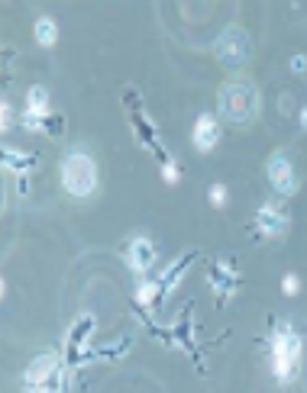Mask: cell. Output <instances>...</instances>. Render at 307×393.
<instances>
[{"instance_id":"obj_1","label":"cell","mask_w":307,"mask_h":393,"mask_svg":"<svg viewBox=\"0 0 307 393\" xmlns=\"http://www.w3.org/2000/svg\"><path fill=\"white\" fill-rule=\"evenodd\" d=\"M301 368V335L288 323H278L272 332V370L278 384H291Z\"/></svg>"},{"instance_id":"obj_2","label":"cell","mask_w":307,"mask_h":393,"mask_svg":"<svg viewBox=\"0 0 307 393\" xmlns=\"http://www.w3.org/2000/svg\"><path fill=\"white\" fill-rule=\"evenodd\" d=\"M61 187L71 196H91L97 190V165L88 151L75 149L61 158Z\"/></svg>"},{"instance_id":"obj_3","label":"cell","mask_w":307,"mask_h":393,"mask_svg":"<svg viewBox=\"0 0 307 393\" xmlns=\"http://www.w3.org/2000/svg\"><path fill=\"white\" fill-rule=\"evenodd\" d=\"M220 113L233 123H249L259 113V91L249 84H227L220 91Z\"/></svg>"},{"instance_id":"obj_4","label":"cell","mask_w":307,"mask_h":393,"mask_svg":"<svg viewBox=\"0 0 307 393\" xmlns=\"http://www.w3.org/2000/svg\"><path fill=\"white\" fill-rule=\"evenodd\" d=\"M23 384H26V393H61V364L55 355L42 351L30 361L23 374Z\"/></svg>"},{"instance_id":"obj_5","label":"cell","mask_w":307,"mask_h":393,"mask_svg":"<svg viewBox=\"0 0 307 393\" xmlns=\"http://www.w3.org/2000/svg\"><path fill=\"white\" fill-rule=\"evenodd\" d=\"M217 58H220V65L239 68V65L249 58V36H246L239 26H230V30H223L220 39H217Z\"/></svg>"},{"instance_id":"obj_6","label":"cell","mask_w":307,"mask_h":393,"mask_svg":"<svg viewBox=\"0 0 307 393\" xmlns=\"http://www.w3.org/2000/svg\"><path fill=\"white\" fill-rule=\"evenodd\" d=\"M265 174H269V184L278 196H294L298 194V171H294L291 158L288 155H272L269 165H265Z\"/></svg>"},{"instance_id":"obj_7","label":"cell","mask_w":307,"mask_h":393,"mask_svg":"<svg viewBox=\"0 0 307 393\" xmlns=\"http://www.w3.org/2000/svg\"><path fill=\"white\" fill-rule=\"evenodd\" d=\"M191 142H194L198 151H214L217 149V142H220V123H217V116L200 113L198 120H194Z\"/></svg>"},{"instance_id":"obj_8","label":"cell","mask_w":307,"mask_h":393,"mask_svg":"<svg viewBox=\"0 0 307 393\" xmlns=\"http://www.w3.org/2000/svg\"><path fill=\"white\" fill-rule=\"evenodd\" d=\"M49 116V91L46 87H30L26 94V110H23V126L26 129H42V120Z\"/></svg>"},{"instance_id":"obj_9","label":"cell","mask_w":307,"mask_h":393,"mask_svg":"<svg viewBox=\"0 0 307 393\" xmlns=\"http://www.w3.org/2000/svg\"><path fill=\"white\" fill-rule=\"evenodd\" d=\"M255 229H259V235H265V239H278V235H284V229H288V216H284L275 204H262L259 213H255Z\"/></svg>"},{"instance_id":"obj_10","label":"cell","mask_w":307,"mask_h":393,"mask_svg":"<svg viewBox=\"0 0 307 393\" xmlns=\"http://www.w3.org/2000/svg\"><path fill=\"white\" fill-rule=\"evenodd\" d=\"M126 265L136 274L149 271V268L155 265V245L149 242V239H143V235H136V239L126 245Z\"/></svg>"},{"instance_id":"obj_11","label":"cell","mask_w":307,"mask_h":393,"mask_svg":"<svg viewBox=\"0 0 307 393\" xmlns=\"http://www.w3.org/2000/svg\"><path fill=\"white\" fill-rule=\"evenodd\" d=\"M32 32H36L39 46H46V49H52L55 42H59V26H55L52 16H39L36 26H32Z\"/></svg>"},{"instance_id":"obj_12","label":"cell","mask_w":307,"mask_h":393,"mask_svg":"<svg viewBox=\"0 0 307 393\" xmlns=\"http://www.w3.org/2000/svg\"><path fill=\"white\" fill-rule=\"evenodd\" d=\"M207 196H210V204L214 206H227V200H230V196H227V184H214Z\"/></svg>"},{"instance_id":"obj_13","label":"cell","mask_w":307,"mask_h":393,"mask_svg":"<svg viewBox=\"0 0 307 393\" xmlns=\"http://www.w3.org/2000/svg\"><path fill=\"white\" fill-rule=\"evenodd\" d=\"M10 126H13V110L7 100H0V132H7Z\"/></svg>"},{"instance_id":"obj_14","label":"cell","mask_w":307,"mask_h":393,"mask_svg":"<svg viewBox=\"0 0 307 393\" xmlns=\"http://www.w3.org/2000/svg\"><path fill=\"white\" fill-rule=\"evenodd\" d=\"M282 290L288 297H294L301 290V280H298V274H284V280H282Z\"/></svg>"},{"instance_id":"obj_15","label":"cell","mask_w":307,"mask_h":393,"mask_svg":"<svg viewBox=\"0 0 307 393\" xmlns=\"http://www.w3.org/2000/svg\"><path fill=\"white\" fill-rule=\"evenodd\" d=\"M155 294H159V287H155V284H143V287H139V303H152L155 300Z\"/></svg>"},{"instance_id":"obj_16","label":"cell","mask_w":307,"mask_h":393,"mask_svg":"<svg viewBox=\"0 0 307 393\" xmlns=\"http://www.w3.org/2000/svg\"><path fill=\"white\" fill-rule=\"evenodd\" d=\"M162 177H165V184H175L178 181V168L175 165H165V168H162Z\"/></svg>"},{"instance_id":"obj_17","label":"cell","mask_w":307,"mask_h":393,"mask_svg":"<svg viewBox=\"0 0 307 393\" xmlns=\"http://www.w3.org/2000/svg\"><path fill=\"white\" fill-rule=\"evenodd\" d=\"M301 126L307 129V106H304V110H301Z\"/></svg>"},{"instance_id":"obj_18","label":"cell","mask_w":307,"mask_h":393,"mask_svg":"<svg viewBox=\"0 0 307 393\" xmlns=\"http://www.w3.org/2000/svg\"><path fill=\"white\" fill-rule=\"evenodd\" d=\"M4 290H7V287H4V280H0V300H4Z\"/></svg>"}]
</instances>
